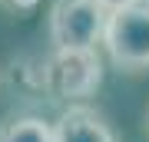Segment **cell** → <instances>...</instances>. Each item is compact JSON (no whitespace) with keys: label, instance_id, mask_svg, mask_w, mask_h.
<instances>
[{"label":"cell","instance_id":"2","mask_svg":"<svg viewBox=\"0 0 149 142\" xmlns=\"http://www.w3.org/2000/svg\"><path fill=\"white\" fill-rule=\"evenodd\" d=\"M103 83V63L96 46L56 50L43 66V86L56 99H86Z\"/></svg>","mask_w":149,"mask_h":142},{"label":"cell","instance_id":"1","mask_svg":"<svg viewBox=\"0 0 149 142\" xmlns=\"http://www.w3.org/2000/svg\"><path fill=\"white\" fill-rule=\"evenodd\" d=\"M103 43L109 50V60L126 73L149 69V3L133 0L116 10H106Z\"/></svg>","mask_w":149,"mask_h":142},{"label":"cell","instance_id":"5","mask_svg":"<svg viewBox=\"0 0 149 142\" xmlns=\"http://www.w3.org/2000/svg\"><path fill=\"white\" fill-rule=\"evenodd\" d=\"M0 142H53V126L40 116H17L0 126Z\"/></svg>","mask_w":149,"mask_h":142},{"label":"cell","instance_id":"4","mask_svg":"<svg viewBox=\"0 0 149 142\" xmlns=\"http://www.w3.org/2000/svg\"><path fill=\"white\" fill-rule=\"evenodd\" d=\"M53 142H116L106 119L90 106H70L53 126Z\"/></svg>","mask_w":149,"mask_h":142},{"label":"cell","instance_id":"9","mask_svg":"<svg viewBox=\"0 0 149 142\" xmlns=\"http://www.w3.org/2000/svg\"><path fill=\"white\" fill-rule=\"evenodd\" d=\"M146 3H149V0H146Z\"/></svg>","mask_w":149,"mask_h":142},{"label":"cell","instance_id":"6","mask_svg":"<svg viewBox=\"0 0 149 142\" xmlns=\"http://www.w3.org/2000/svg\"><path fill=\"white\" fill-rule=\"evenodd\" d=\"M7 3H10V7H17V10H33L40 0H7Z\"/></svg>","mask_w":149,"mask_h":142},{"label":"cell","instance_id":"7","mask_svg":"<svg viewBox=\"0 0 149 142\" xmlns=\"http://www.w3.org/2000/svg\"><path fill=\"white\" fill-rule=\"evenodd\" d=\"M96 3H100L103 10H116V7H123V3H133V0H96Z\"/></svg>","mask_w":149,"mask_h":142},{"label":"cell","instance_id":"8","mask_svg":"<svg viewBox=\"0 0 149 142\" xmlns=\"http://www.w3.org/2000/svg\"><path fill=\"white\" fill-rule=\"evenodd\" d=\"M146 132H149V109H146Z\"/></svg>","mask_w":149,"mask_h":142},{"label":"cell","instance_id":"3","mask_svg":"<svg viewBox=\"0 0 149 142\" xmlns=\"http://www.w3.org/2000/svg\"><path fill=\"white\" fill-rule=\"evenodd\" d=\"M106 10L96 0H56L50 10V40L56 50H83L103 40Z\"/></svg>","mask_w":149,"mask_h":142}]
</instances>
